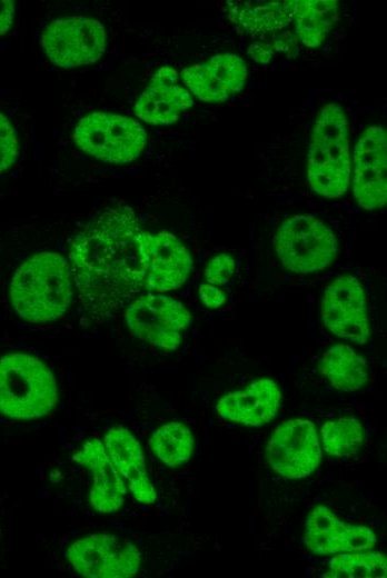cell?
Masks as SVG:
<instances>
[{
	"label": "cell",
	"mask_w": 387,
	"mask_h": 578,
	"mask_svg": "<svg viewBox=\"0 0 387 578\" xmlns=\"http://www.w3.org/2000/svg\"><path fill=\"white\" fill-rule=\"evenodd\" d=\"M281 400V391L275 380L261 378L242 390L219 398L216 411L236 423L256 427L274 419Z\"/></svg>",
	"instance_id": "16"
},
{
	"label": "cell",
	"mask_w": 387,
	"mask_h": 578,
	"mask_svg": "<svg viewBox=\"0 0 387 578\" xmlns=\"http://www.w3.org/2000/svg\"><path fill=\"white\" fill-rule=\"evenodd\" d=\"M192 260L177 237L160 231L151 235L145 289L163 293L181 287L191 270Z\"/></svg>",
	"instance_id": "18"
},
{
	"label": "cell",
	"mask_w": 387,
	"mask_h": 578,
	"mask_svg": "<svg viewBox=\"0 0 387 578\" xmlns=\"http://www.w3.org/2000/svg\"><path fill=\"white\" fill-rule=\"evenodd\" d=\"M19 143L13 127L0 112V172L7 170L17 159Z\"/></svg>",
	"instance_id": "26"
},
{
	"label": "cell",
	"mask_w": 387,
	"mask_h": 578,
	"mask_svg": "<svg viewBox=\"0 0 387 578\" xmlns=\"http://www.w3.org/2000/svg\"><path fill=\"white\" fill-rule=\"evenodd\" d=\"M350 171L346 114L341 106L330 102L319 111L310 134L306 158L307 181L318 196L337 198L347 190Z\"/></svg>",
	"instance_id": "3"
},
{
	"label": "cell",
	"mask_w": 387,
	"mask_h": 578,
	"mask_svg": "<svg viewBox=\"0 0 387 578\" xmlns=\"http://www.w3.org/2000/svg\"><path fill=\"white\" fill-rule=\"evenodd\" d=\"M281 265L295 273H311L331 265L338 253L335 233L319 219L295 215L284 220L274 236Z\"/></svg>",
	"instance_id": "5"
},
{
	"label": "cell",
	"mask_w": 387,
	"mask_h": 578,
	"mask_svg": "<svg viewBox=\"0 0 387 578\" xmlns=\"http://www.w3.org/2000/svg\"><path fill=\"white\" fill-rule=\"evenodd\" d=\"M129 330L153 346L175 350L191 322L189 310L179 300L149 292L130 302L126 310Z\"/></svg>",
	"instance_id": "7"
},
{
	"label": "cell",
	"mask_w": 387,
	"mask_h": 578,
	"mask_svg": "<svg viewBox=\"0 0 387 578\" xmlns=\"http://www.w3.org/2000/svg\"><path fill=\"white\" fill-rule=\"evenodd\" d=\"M75 142L86 153L107 162H131L146 146L147 133L136 120L106 112L85 116L76 126Z\"/></svg>",
	"instance_id": "6"
},
{
	"label": "cell",
	"mask_w": 387,
	"mask_h": 578,
	"mask_svg": "<svg viewBox=\"0 0 387 578\" xmlns=\"http://www.w3.org/2000/svg\"><path fill=\"white\" fill-rule=\"evenodd\" d=\"M269 467L288 479H301L314 472L320 464L321 450L314 422L292 419L279 425L266 448Z\"/></svg>",
	"instance_id": "10"
},
{
	"label": "cell",
	"mask_w": 387,
	"mask_h": 578,
	"mask_svg": "<svg viewBox=\"0 0 387 578\" xmlns=\"http://www.w3.org/2000/svg\"><path fill=\"white\" fill-rule=\"evenodd\" d=\"M305 527L306 545L315 555L366 551L376 545L371 529L345 522L325 505L308 512Z\"/></svg>",
	"instance_id": "13"
},
{
	"label": "cell",
	"mask_w": 387,
	"mask_h": 578,
	"mask_svg": "<svg viewBox=\"0 0 387 578\" xmlns=\"http://www.w3.org/2000/svg\"><path fill=\"white\" fill-rule=\"evenodd\" d=\"M198 296L201 302L211 309L219 308L226 301V295L222 290L208 282L199 286Z\"/></svg>",
	"instance_id": "28"
},
{
	"label": "cell",
	"mask_w": 387,
	"mask_h": 578,
	"mask_svg": "<svg viewBox=\"0 0 387 578\" xmlns=\"http://www.w3.org/2000/svg\"><path fill=\"white\" fill-rule=\"evenodd\" d=\"M274 50L272 44L254 43L248 49V53L257 62L267 63L271 59Z\"/></svg>",
	"instance_id": "30"
},
{
	"label": "cell",
	"mask_w": 387,
	"mask_h": 578,
	"mask_svg": "<svg viewBox=\"0 0 387 578\" xmlns=\"http://www.w3.org/2000/svg\"><path fill=\"white\" fill-rule=\"evenodd\" d=\"M365 429L356 418H339L321 426L324 450L334 457L356 454L365 442Z\"/></svg>",
	"instance_id": "24"
},
{
	"label": "cell",
	"mask_w": 387,
	"mask_h": 578,
	"mask_svg": "<svg viewBox=\"0 0 387 578\" xmlns=\"http://www.w3.org/2000/svg\"><path fill=\"white\" fill-rule=\"evenodd\" d=\"M181 77L197 99L221 102L244 88L247 69L238 56L221 53L183 69Z\"/></svg>",
	"instance_id": "14"
},
{
	"label": "cell",
	"mask_w": 387,
	"mask_h": 578,
	"mask_svg": "<svg viewBox=\"0 0 387 578\" xmlns=\"http://www.w3.org/2000/svg\"><path fill=\"white\" fill-rule=\"evenodd\" d=\"M178 73L170 67L160 68L148 88L137 98L135 113L151 124L176 122L181 112L194 107L189 91L177 83Z\"/></svg>",
	"instance_id": "15"
},
{
	"label": "cell",
	"mask_w": 387,
	"mask_h": 578,
	"mask_svg": "<svg viewBox=\"0 0 387 578\" xmlns=\"http://www.w3.org/2000/svg\"><path fill=\"white\" fill-rule=\"evenodd\" d=\"M42 47L54 64L63 68L96 62L106 48L103 26L89 17L53 20L42 33Z\"/></svg>",
	"instance_id": "8"
},
{
	"label": "cell",
	"mask_w": 387,
	"mask_h": 578,
	"mask_svg": "<svg viewBox=\"0 0 387 578\" xmlns=\"http://www.w3.org/2000/svg\"><path fill=\"white\" fill-rule=\"evenodd\" d=\"M321 320L343 340L366 343L370 339L366 295L355 277L340 275L327 286L321 300Z\"/></svg>",
	"instance_id": "11"
},
{
	"label": "cell",
	"mask_w": 387,
	"mask_h": 578,
	"mask_svg": "<svg viewBox=\"0 0 387 578\" xmlns=\"http://www.w3.org/2000/svg\"><path fill=\"white\" fill-rule=\"evenodd\" d=\"M319 371L340 391L359 390L369 380L365 359L345 343L334 345L322 355Z\"/></svg>",
	"instance_id": "21"
},
{
	"label": "cell",
	"mask_w": 387,
	"mask_h": 578,
	"mask_svg": "<svg viewBox=\"0 0 387 578\" xmlns=\"http://www.w3.org/2000/svg\"><path fill=\"white\" fill-rule=\"evenodd\" d=\"M58 401V388L49 367L39 358L13 352L0 358V412L31 420L46 416Z\"/></svg>",
	"instance_id": "4"
},
{
	"label": "cell",
	"mask_w": 387,
	"mask_h": 578,
	"mask_svg": "<svg viewBox=\"0 0 387 578\" xmlns=\"http://www.w3.org/2000/svg\"><path fill=\"white\" fill-rule=\"evenodd\" d=\"M67 558L77 572L88 578H128L141 564L132 542L108 534L83 537L68 548Z\"/></svg>",
	"instance_id": "9"
},
{
	"label": "cell",
	"mask_w": 387,
	"mask_h": 578,
	"mask_svg": "<svg viewBox=\"0 0 387 578\" xmlns=\"http://www.w3.org/2000/svg\"><path fill=\"white\" fill-rule=\"evenodd\" d=\"M339 17L335 0H297L294 14L296 36L306 47L324 42Z\"/></svg>",
	"instance_id": "22"
},
{
	"label": "cell",
	"mask_w": 387,
	"mask_h": 578,
	"mask_svg": "<svg viewBox=\"0 0 387 578\" xmlns=\"http://www.w3.org/2000/svg\"><path fill=\"white\" fill-rule=\"evenodd\" d=\"M155 456L168 467L186 464L194 451V436L182 422L171 421L160 426L150 437Z\"/></svg>",
	"instance_id": "23"
},
{
	"label": "cell",
	"mask_w": 387,
	"mask_h": 578,
	"mask_svg": "<svg viewBox=\"0 0 387 578\" xmlns=\"http://www.w3.org/2000/svg\"><path fill=\"white\" fill-rule=\"evenodd\" d=\"M73 296V279L67 260L56 252H38L16 270L10 297L26 321L40 323L60 318Z\"/></svg>",
	"instance_id": "2"
},
{
	"label": "cell",
	"mask_w": 387,
	"mask_h": 578,
	"mask_svg": "<svg viewBox=\"0 0 387 578\" xmlns=\"http://www.w3.org/2000/svg\"><path fill=\"white\" fill-rule=\"evenodd\" d=\"M150 238L127 209L105 211L77 233L69 267L92 318L111 317L145 289Z\"/></svg>",
	"instance_id": "1"
},
{
	"label": "cell",
	"mask_w": 387,
	"mask_h": 578,
	"mask_svg": "<svg viewBox=\"0 0 387 578\" xmlns=\"http://www.w3.org/2000/svg\"><path fill=\"white\" fill-rule=\"evenodd\" d=\"M387 560L379 552L356 551L334 557L322 577L330 578H385Z\"/></svg>",
	"instance_id": "25"
},
{
	"label": "cell",
	"mask_w": 387,
	"mask_h": 578,
	"mask_svg": "<svg viewBox=\"0 0 387 578\" xmlns=\"http://www.w3.org/2000/svg\"><path fill=\"white\" fill-rule=\"evenodd\" d=\"M353 193L365 210L383 208L387 202V133L371 126L363 131L354 149Z\"/></svg>",
	"instance_id": "12"
},
{
	"label": "cell",
	"mask_w": 387,
	"mask_h": 578,
	"mask_svg": "<svg viewBox=\"0 0 387 578\" xmlns=\"http://www.w3.org/2000/svg\"><path fill=\"white\" fill-rule=\"evenodd\" d=\"M105 447L136 500L152 504L157 494L148 477L142 449L135 436L122 426H113L105 436Z\"/></svg>",
	"instance_id": "19"
},
{
	"label": "cell",
	"mask_w": 387,
	"mask_h": 578,
	"mask_svg": "<svg viewBox=\"0 0 387 578\" xmlns=\"http://www.w3.org/2000/svg\"><path fill=\"white\" fill-rule=\"evenodd\" d=\"M236 271V261L228 253H219L207 263L204 276L208 283L224 285L229 282Z\"/></svg>",
	"instance_id": "27"
},
{
	"label": "cell",
	"mask_w": 387,
	"mask_h": 578,
	"mask_svg": "<svg viewBox=\"0 0 387 578\" xmlns=\"http://www.w3.org/2000/svg\"><path fill=\"white\" fill-rule=\"evenodd\" d=\"M73 460L87 467L92 475L89 494L92 508L103 514L117 511L123 502L126 485L102 442L88 439L73 455Z\"/></svg>",
	"instance_id": "17"
},
{
	"label": "cell",
	"mask_w": 387,
	"mask_h": 578,
	"mask_svg": "<svg viewBox=\"0 0 387 578\" xmlns=\"http://www.w3.org/2000/svg\"><path fill=\"white\" fill-rule=\"evenodd\" d=\"M230 20L254 34H268L284 29L294 19L297 0L231 1Z\"/></svg>",
	"instance_id": "20"
},
{
	"label": "cell",
	"mask_w": 387,
	"mask_h": 578,
	"mask_svg": "<svg viewBox=\"0 0 387 578\" xmlns=\"http://www.w3.org/2000/svg\"><path fill=\"white\" fill-rule=\"evenodd\" d=\"M14 17V4L10 0H0V34L6 33Z\"/></svg>",
	"instance_id": "29"
}]
</instances>
